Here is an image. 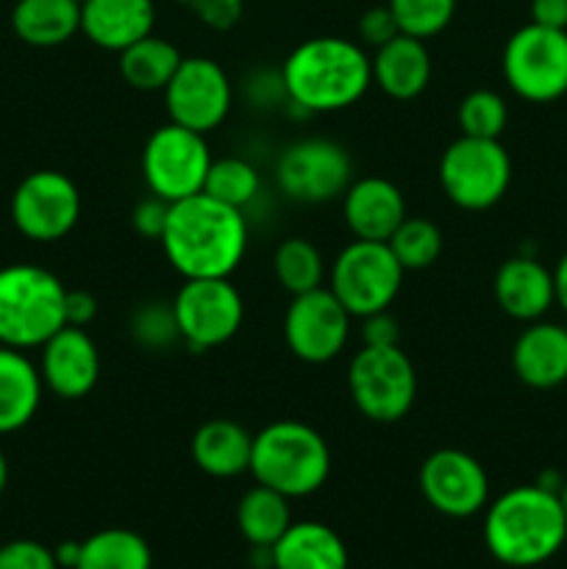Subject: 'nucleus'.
Here are the masks:
<instances>
[{"mask_svg":"<svg viewBox=\"0 0 567 569\" xmlns=\"http://www.w3.org/2000/svg\"><path fill=\"white\" fill-rule=\"evenodd\" d=\"M161 250L183 278H231L248 253V220L206 192L170 203Z\"/></svg>","mask_w":567,"mask_h":569,"instance_id":"nucleus-1","label":"nucleus"},{"mask_svg":"<svg viewBox=\"0 0 567 569\" xmlns=\"http://www.w3.org/2000/svg\"><path fill=\"white\" fill-rule=\"evenodd\" d=\"M281 87L306 114L350 109L372 87L370 56L345 37L306 39L284 61Z\"/></svg>","mask_w":567,"mask_h":569,"instance_id":"nucleus-2","label":"nucleus"},{"mask_svg":"<svg viewBox=\"0 0 567 569\" xmlns=\"http://www.w3.org/2000/svg\"><path fill=\"white\" fill-rule=\"evenodd\" d=\"M567 539V515L559 492L526 483L500 495L487 509L484 542L506 567H537L554 559Z\"/></svg>","mask_w":567,"mask_h":569,"instance_id":"nucleus-3","label":"nucleus"},{"mask_svg":"<svg viewBox=\"0 0 567 569\" xmlns=\"http://www.w3.org/2000/svg\"><path fill=\"white\" fill-rule=\"evenodd\" d=\"M250 472L256 483L284 498H306L331 476V448L320 431L298 420H278L253 437Z\"/></svg>","mask_w":567,"mask_h":569,"instance_id":"nucleus-4","label":"nucleus"},{"mask_svg":"<svg viewBox=\"0 0 567 569\" xmlns=\"http://www.w3.org/2000/svg\"><path fill=\"white\" fill-rule=\"evenodd\" d=\"M67 287L37 264H9L0 270V345L42 348L64 320Z\"/></svg>","mask_w":567,"mask_h":569,"instance_id":"nucleus-5","label":"nucleus"},{"mask_svg":"<svg viewBox=\"0 0 567 569\" xmlns=\"http://www.w3.org/2000/svg\"><path fill=\"white\" fill-rule=\"evenodd\" d=\"M348 389L350 400L365 420L389 426V422L404 420L415 406V365L400 350V345H389V348L361 345V350H356L350 359Z\"/></svg>","mask_w":567,"mask_h":569,"instance_id":"nucleus-6","label":"nucleus"},{"mask_svg":"<svg viewBox=\"0 0 567 569\" xmlns=\"http://www.w3.org/2000/svg\"><path fill=\"white\" fill-rule=\"evenodd\" d=\"M439 183L450 203L459 209H493L509 192V150L500 144V139H478L461 133L445 148L442 159H439Z\"/></svg>","mask_w":567,"mask_h":569,"instance_id":"nucleus-7","label":"nucleus"},{"mask_svg":"<svg viewBox=\"0 0 567 569\" xmlns=\"http://www.w3.org/2000/svg\"><path fill=\"white\" fill-rule=\"evenodd\" d=\"M406 270L398 264L387 242L354 239L339 250L331 264V289L350 317H370L387 311L404 287Z\"/></svg>","mask_w":567,"mask_h":569,"instance_id":"nucleus-8","label":"nucleus"},{"mask_svg":"<svg viewBox=\"0 0 567 569\" xmlns=\"http://www.w3.org/2000/svg\"><path fill=\"white\" fill-rule=\"evenodd\" d=\"M504 78L528 103L559 100L567 92V31L537 22L517 28L506 39Z\"/></svg>","mask_w":567,"mask_h":569,"instance_id":"nucleus-9","label":"nucleus"},{"mask_svg":"<svg viewBox=\"0 0 567 569\" xmlns=\"http://www.w3.org/2000/svg\"><path fill=\"white\" fill-rule=\"evenodd\" d=\"M206 133L189 131L178 122L159 126L148 137L142 150V178L150 194H159L167 203L192 198L203 192L206 172L211 167Z\"/></svg>","mask_w":567,"mask_h":569,"instance_id":"nucleus-10","label":"nucleus"},{"mask_svg":"<svg viewBox=\"0 0 567 569\" xmlns=\"http://www.w3.org/2000/svg\"><path fill=\"white\" fill-rule=\"evenodd\" d=\"M181 342L211 350L231 342L245 320V300L231 278H187L172 300Z\"/></svg>","mask_w":567,"mask_h":569,"instance_id":"nucleus-11","label":"nucleus"},{"mask_svg":"<svg viewBox=\"0 0 567 569\" xmlns=\"http://www.w3.org/2000/svg\"><path fill=\"white\" fill-rule=\"evenodd\" d=\"M281 192L298 203H328L342 198L354 183V159L334 139H298L281 153L276 164Z\"/></svg>","mask_w":567,"mask_h":569,"instance_id":"nucleus-12","label":"nucleus"},{"mask_svg":"<svg viewBox=\"0 0 567 569\" xmlns=\"http://www.w3.org/2000/svg\"><path fill=\"white\" fill-rule=\"evenodd\" d=\"M81 217V192L59 170H37L17 183L11 194V220L31 242H59Z\"/></svg>","mask_w":567,"mask_h":569,"instance_id":"nucleus-13","label":"nucleus"},{"mask_svg":"<svg viewBox=\"0 0 567 569\" xmlns=\"http://www.w3.org/2000/svg\"><path fill=\"white\" fill-rule=\"evenodd\" d=\"M161 94H165L170 122L198 133L220 128L233 100L226 70L209 56H183L181 67Z\"/></svg>","mask_w":567,"mask_h":569,"instance_id":"nucleus-14","label":"nucleus"},{"mask_svg":"<svg viewBox=\"0 0 567 569\" xmlns=\"http://www.w3.org/2000/svg\"><path fill=\"white\" fill-rule=\"evenodd\" d=\"M350 320L337 295L328 287L292 295L284 315V339L292 356L306 365H326L345 350L350 337Z\"/></svg>","mask_w":567,"mask_h":569,"instance_id":"nucleus-15","label":"nucleus"},{"mask_svg":"<svg viewBox=\"0 0 567 569\" xmlns=\"http://www.w3.org/2000/svg\"><path fill=\"white\" fill-rule=\"evenodd\" d=\"M420 492L434 511L465 520L489 503V478L476 456L442 448L422 461Z\"/></svg>","mask_w":567,"mask_h":569,"instance_id":"nucleus-16","label":"nucleus"},{"mask_svg":"<svg viewBox=\"0 0 567 569\" xmlns=\"http://www.w3.org/2000/svg\"><path fill=\"white\" fill-rule=\"evenodd\" d=\"M39 376L61 400H81L98 387L100 353L87 328L64 326L42 345Z\"/></svg>","mask_w":567,"mask_h":569,"instance_id":"nucleus-17","label":"nucleus"},{"mask_svg":"<svg viewBox=\"0 0 567 569\" xmlns=\"http://www.w3.org/2000/svg\"><path fill=\"white\" fill-rule=\"evenodd\" d=\"M406 198L389 178H356L342 194V217L356 239L387 242L406 220Z\"/></svg>","mask_w":567,"mask_h":569,"instance_id":"nucleus-18","label":"nucleus"},{"mask_svg":"<svg viewBox=\"0 0 567 569\" xmlns=\"http://www.w3.org/2000/svg\"><path fill=\"white\" fill-rule=\"evenodd\" d=\"M495 303L520 322L543 320L556 303L554 272L534 256H511L495 272Z\"/></svg>","mask_w":567,"mask_h":569,"instance_id":"nucleus-19","label":"nucleus"},{"mask_svg":"<svg viewBox=\"0 0 567 569\" xmlns=\"http://www.w3.org/2000/svg\"><path fill=\"white\" fill-rule=\"evenodd\" d=\"M153 0H87L81 6V31L98 48L122 53L153 33Z\"/></svg>","mask_w":567,"mask_h":569,"instance_id":"nucleus-20","label":"nucleus"},{"mask_svg":"<svg viewBox=\"0 0 567 569\" xmlns=\"http://www.w3.org/2000/svg\"><path fill=\"white\" fill-rule=\"evenodd\" d=\"M515 376L531 389H554L567 381V328L556 322H528L511 348Z\"/></svg>","mask_w":567,"mask_h":569,"instance_id":"nucleus-21","label":"nucleus"},{"mask_svg":"<svg viewBox=\"0 0 567 569\" xmlns=\"http://www.w3.org/2000/svg\"><path fill=\"white\" fill-rule=\"evenodd\" d=\"M372 83L392 100H415L431 81V56L422 39L398 33L376 48L370 59Z\"/></svg>","mask_w":567,"mask_h":569,"instance_id":"nucleus-22","label":"nucleus"},{"mask_svg":"<svg viewBox=\"0 0 567 569\" xmlns=\"http://www.w3.org/2000/svg\"><path fill=\"white\" fill-rule=\"evenodd\" d=\"M192 461L211 478H237L250 472L253 433L228 417L206 420L192 433Z\"/></svg>","mask_w":567,"mask_h":569,"instance_id":"nucleus-23","label":"nucleus"},{"mask_svg":"<svg viewBox=\"0 0 567 569\" xmlns=\"http://www.w3.org/2000/svg\"><path fill=\"white\" fill-rule=\"evenodd\" d=\"M39 367L22 350L0 345V433L26 428L42 403Z\"/></svg>","mask_w":567,"mask_h":569,"instance_id":"nucleus-24","label":"nucleus"},{"mask_svg":"<svg viewBox=\"0 0 567 569\" xmlns=\"http://www.w3.org/2000/svg\"><path fill=\"white\" fill-rule=\"evenodd\" d=\"M272 569H348V548L322 522H292L272 545Z\"/></svg>","mask_w":567,"mask_h":569,"instance_id":"nucleus-25","label":"nucleus"},{"mask_svg":"<svg viewBox=\"0 0 567 569\" xmlns=\"http://www.w3.org/2000/svg\"><path fill=\"white\" fill-rule=\"evenodd\" d=\"M11 28L33 48H59L81 31L78 0H17Z\"/></svg>","mask_w":567,"mask_h":569,"instance_id":"nucleus-26","label":"nucleus"},{"mask_svg":"<svg viewBox=\"0 0 567 569\" xmlns=\"http://www.w3.org/2000/svg\"><path fill=\"white\" fill-rule=\"evenodd\" d=\"M117 56H120L117 67H120L122 81L139 92H165V87L183 61L181 50L167 39L156 37V33H148Z\"/></svg>","mask_w":567,"mask_h":569,"instance_id":"nucleus-27","label":"nucleus"},{"mask_svg":"<svg viewBox=\"0 0 567 569\" xmlns=\"http://www.w3.org/2000/svg\"><path fill=\"white\" fill-rule=\"evenodd\" d=\"M237 526L253 548H272L287 533V528L292 526L289 498H284L276 489L256 483L239 500Z\"/></svg>","mask_w":567,"mask_h":569,"instance_id":"nucleus-28","label":"nucleus"},{"mask_svg":"<svg viewBox=\"0 0 567 569\" xmlns=\"http://www.w3.org/2000/svg\"><path fill=\"white\" fill-rule=\"evenodd\" d=\"M148 542L139 533L128 528H106L92 533L87 542H81V559L76 569H150Z\"/></svg>","mask_w":567,"mask_h":569,"instance_id":"nucleus-29","label":"nucleus"},{"mask_svg":"<svg viewBox=\"0 0 567 569\" xmlns=\"http://www.w3.org/2000/svg\"><path fill=\"white\" fill-rule=\"evenodd\" d=\"M272 272L289 295H304L326 287V261L315 242L304 237L284 239L272 256Z\"/></svg>","mask_w":567,"mask_h":569,"instance_id":"nucleus-30","label":"nucleus"},{"mask_svg":"<svg viewBox=\"0 0 567 569\" xmlns=\"http://www.w3.org/2000/svg\"><path fill=\"white\" fill-rule=\"evenodd\" d=\"M261 178L250 161L239 159V156H222V159L211 161L209 172H206L203 192L209 198L220 200V203L233 206V209L245 211L256 198H259Z\"/></svg>","mask_w":567,"mask_h":569,"instance_id":"nucleus-31","label":"nucleus"},{"mask_svg":"<svg viewBox=\"0 0 567 569\" xmlns=\"http://www.w3.org/2000/svg\"><path fill=\"white\" fill-rule=\"evenodd\" d=\"M387 244L406 272L428 270L439 259V253H442V231L428 217L406 214V220L395 228Z\"/></svg>","mask_w":567,"mask_h":569,"instance_id":"nucleus-32","label":"nucleus"},{"mask_svg":"<svg viewBox=\"0 0 567 569\" xmlns=\"http://www.w3.org/2000/svg\"><path fill=\"white\" fill-rule=\"evenodd\" d=\"M456 120L465 137L500 139L509 122V109H506V100L493 89H472L461 98Z\"/></svg>","mask_w":567,"mask_h":569,"instance_id":"nucleus-33","label":"nucleus"},{"mask_svg":"<svg viewBox=\"0 0 567 569\" xmlns=\"http://www.w3.org/2000/svg\"><path fill=\"white\" fill-rule=\"evenodd\" d=\"M400 33L417 39H431L450 26L456 0H387Z\"/></svg>","mask_w":567,"mask_h":569,"instance_id":"nucleus-34","label":"nucleus"},{"mask_svg":"<svg viewBox=\"0 0 567 569\" xmlns=\"http://www.w3.org/2000/svg\"><path fill=\"white\" fill-rule=\"evenodd\" d=\"M131 337L139 348L156 350V353L170 350L172 345L181 342L176 315H172V303L150 300V303L139 306L131 317Z\"/></svg>","mask_w":567,"mask_h":569,"instance_id":"nucleus-35","label":"nucleus"},{"mask_svg":"<svg viewBox=\"0 0 567 569\" xmlns=\"http://www.w3.org/2000/svg\"><path fill=\"white\" fill-rule=\"evenodd\" d=\"M0 569H59L56 553L33 539H14L0 548Z\"/></svg>","mask_w":567,"mask_h":569,"instance_id":"nucleus-36","label":"nucleus"},{"mask_svg":"<svg viewBox=\"0 0 567 569\" xmlns=\"http://www.w3.org/2000/svg\"><path fill=\"white\" fill-rule=\"evenodd\" d=\"M398 33L400 28L398 22H395L392 11H389L387 3L372 6V9H367L365 14H361L359 37L367 48H381V44H387L389 39L398 37Z\"/></svg>","mask_w":567,"mask_h":569,"instance_id":"nucleus-37","label":"nucleus"},{"mask_svg":"<svg viewBox=\"0 0 567 569\" xmlns=\"http://www.w3.org/2000/svg\"><path fill=\"white\" fill-rule=\"evenodd\" d=\"M167 214H170V203H167L165 198H159V194H150V198H145L142 203L133 209V231L142 239H156V242H159L167 226Z\"/></svg>","mask_w":567,"mask_h":569,"instance_id":"nucleus-38","label":"nucleus"},{"mask_svg":"<svg viewBox=\"0 0 567 569\" xmlns=\"http://www.w3.org/2000/svg\"><path fill=\"white\" fill-rule=\"evenodd\" d=\"M400 328L398 320L387 311H376L370 317H361V345H370V348H389V345H398Z\"/></svg>","mask_w":567,"mask_h":569,"instance_id":"nucleus-39","label":"nucleus"},{"mask_svg":"<svg viewBox=\"0 0 567 569\" xmlns=\"http://www.w3.org/2000/svg\"><path fill=\"white\" fill-rule=\"evenodd\" d=\"M189 9L211 28H228L242 14V0H187Z\"/></svg>","mask_w":567,"mask_h":569,"instance_id":"nucleus-40","label":"nucleus"},{"mask_svg":"<svg viewBox=\"0 0 567 569\" xmlns=\"http://www.w3.org/2000/svg\"><path fill=\"white\" fill-rule=\"evenodd\" d=\"M94 315H98V300H94L92 295L83 292V289H67V298H64L67 326L87 328L89 322L94 320Z\"/></svg>","mask_w":567,"mask_h":569,"instance_id":"nucleus-41","label":"nucleus"},{"mask_svg":"<svg viewBox=\"0 0 567 569\" xmlns=\"http://www.w3.org/2000/svg\"><path fill=\"white\" fill-rule=\"evenodd\" d=\"M531 22L567 31V0H531Z\"/></svg>","mask_w":567,"mask_h":569,"instance_id":"nucleus-42","label":"nucleus"},{"mask_svg":"<svg viewBox=\"0 0 567 569\" xmlns=\"http://www.w3.org/2000/svg\"><path fill=\"white\" fill-rule=\"evenodd\" d=\"M53 553H56V561H59V567L76 569L78 559H81V542H64V545H59Z\"/></svg>","mask_w":567,"mask_h":569,"instance_id":"nucleus-43","label":"nucleus"},{"mask_svg":"<svg viewBox=\"0 0 567 569\" xmlns=\"http://www.w3.org/2000/svg\"><path fill=\"white\" fill-rule=\"evenodd\" d=\"M554 283H556V303L567 311V253L561 256L559 264H556Z\"/></svg>","mask_w":567,"mask_h":569,"instance_id":"nucleus-44","label":"nucleus"},{"mask_svg":"<svg viewBox=\"0 0 567 569\" xmlns=\"http://www.w3.org/2000/svg\"><path fill=\"white\" fill-rule=\"evenodd\" d=\"M6 483H9V465H6V456L3 450H0V495H3Z\"/></svg>","mask_w":567,"mask_h":569,"instance_id":"nucleus-45","label":"nucleus"},{"mask_svg":"<svg viewBox=\"0 0 567 569\" xmlns=\"http://www.w3.org/2000/svg\"><path fill=\"white\" fill-rule=\"evenodd\" d=\"M559 500H561V509H565V515H567V481L559 487Z\"/></svg>","mask_w":567,"mask_h":569,"instance_id":"nucleus-46","label":"nucleus"},{"mask_svg":"<svg viewBox=\"0 0 567 569\" xmlns=\"http://www.w3.org/2000/svg\"><path fill=\"white\" fill-rule=\"evenodd\" d=\"M78 3H81V6H83V3H87V0H78Z\"/></svg>","mask_w":567,"mask_h":569,"instance_id":"nucleus-47","label":"nucleus"}]
</instances>
